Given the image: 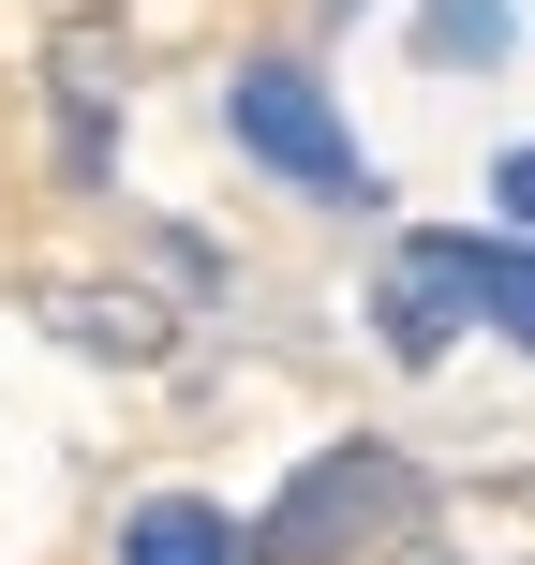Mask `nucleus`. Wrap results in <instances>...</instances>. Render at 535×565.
Instances as JSON below:
<instances>
[{"label": "nucleus", "mask_w": 535, "mask_h": 565, "mask_svg": "<svg viewBox=\"0 0 535 565\" xmlns=\"http://www.w3.org/2000/svg\"><path fill=\"white\" fill-rule=\"evenodd\" d=\"M60 164L105 194V60L89 45H60Z\"/></svg>", "instance_id": "423d86ee"}, {"label": "nucleus", "mask_w": 535, "mask_h": 565, "mask_svg": "<svg viewBox=\"0 0 535 565\" xmlns=\"http://www.w3.org/2000/svg\"><path fill=\"white\" fill-rule=\"evenodd\" d=\"M224 135L254 149L282 194H312V209H387L357 119L328 105V75H312V60H238V75H224Z\"/></svg>", "instance_id": "f03ea898"}, {"label": "nucleus", "mask_w": 535, "mask_h": 565, "mask_svg": "<svg viewBox=\"0 0 535 565\" xmlns=\"http://www.w3.org/2000/svg\"><path fill=\"white\" fill-rule=\"evenodd\" d=\"M491 328L535 358V238H491Z\"/></svg>", "instance_id": "6e6552de"}, {"label": "nucleus", "mask_w": 535, "mask_h": 565, "mask_svg": "<svg viewBox=\"0 0 535 565\" xmlns=\"http://www.w3.org/2000/svg\"><path fill=\"white\" fill-rule=\"evenodd\" d=\"M521 45V0H417V60L431 75H491Z\"/></svg>", "instance_id": "39448f33"}, {"label": "nucleus", "mask_w": 535, "mask_h": 565, "mask_svg": "<svg viewBox=\"0 0 535 565\" xmlns=\"http://www.w3.org/2000/svg\"><path fill=\"white\" fill-rule=\"evenodd\" d=\"M491 238H535V149H491Z\"/></svg>", "instance_id": "1a4fd4ad"}, {"label": "nucleus", "mask_w": 535, "mask_h": 565, "mask_svg": "<svg viewBox=\"0 0 535 565\" xmlns=\"http://www.w3.org/2000/svg\"><path fill=\"white\" fill-rule=\"evenodd\" d=\"M461 328H491V238H387V268H372V342H387L402 372H431Z\"/></svg>", "instance_id": "7ed1b4c3"}, {"label": "nucleus", "mask_w": 535, "mask_h": 565, "mask_svg": "<svg viewBox=\"0 0 535 565\" xmlns=\"http://www.w3.org/2000/svg\"><path fill=\"white\" fill-rule=\"evenodd\" d=\"M60 342H89V358H164V312L149 298H60Z\"/></svg>", "instance_id": "0eeeda50"}, {"label": "nucleus", "mask_w": 535, "mask_h": 565, "mask_svg": "<svg viewBox=\"0 0 535 565\" xmlns=\"http://www.w3.org/2000/svg\"><path fill=\"white\" fill-rule=\"evenodd\" d=\"M119 565H254V536H238L208 491H149V507L119 521Z\"/></svg>", "instance_id": "20e7f679"}, {"label": "nucleus", "mask_w": 535, "mask_h": 565, "mask_svg": "<svg viewBox=\"0 0 535 565\" xmlns=\"http://www.w3.org/2000/svg\"><path fill=\"white\" fill-rule=\"evenodd\" d=\"M431 521V477L387 447V431H328L298 477L268 491V521H238L254 565H357V551H402Z\"/></svg>", "instance_id": "f257e3e1"}]
</instances>
